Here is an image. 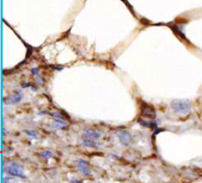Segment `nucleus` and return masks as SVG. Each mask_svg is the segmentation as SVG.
<instances>
[{
	"label": "nucleus",
	"mask_w": 202,
	"mask_h": 183,
	"mask_svg": "<svg viewBox=\"0 0 202 183\" xmlns=\"http://www.w3.org/2000/svg\"><path fill=\"white\" fill-rule=\"evenodd\" d=\"M171 105L176 112L181 114H188L191 111V103L187 99H174Z\"/></svg>",
	"instance_id": "1"
},
{
	"label": "nucleus",
	"mask_w": 202,
	"mask_h": 183,
	"mask_svg": "<svg viewBox=\"0 0 202 183\" xmlns=\"http://www.w3.org/2000/svg\"><path fill=\"white\" fill-rule=\"evenodd\" d=\"M8 172L10 173L12 176L20 177V178H26V175L24 173V168L22 167L20 164L16 163H11L7 167Z\"/></svg>",
	"instance_id": "2"
},
{
	"label": "nucleus",
	"mask_w": 202,
	"mask_h": 183,
	"mask_svg": "<svg viewBox=\"0 0 202 183\" xmlns=\"http://www.w3.org/2000/svg\"><path fill=\"white\" fill-rule=\"evenodd\" d=\"M101 137H102V133L95 129H86L82 134V139H85V140L97 141Z\"/></svg>",
	"instance_id": "3"
},
{
	"label": "nucleus",
	"mask_w": 202,
	"mask_h": 183,
	"mask_svg": "<svg viewBox=\"0 0 202 183\" xmlns=\"http://www.w3.org/2000/svg\"><path fill=\"white\" fill-rule=\"evenodd\" d=\"M116 135L120 141V143L123 146H129L132 142V136L130 135L128 132H126L124 130H119L116 132Z\"/></svg>",
	"instance_id": "4"
},
{
	"label": "nucleus",
	"mask_w": 202,
	"mask_h": 183,
	"mask_svg": "<svg viewBox=\"0 0 202 183\" xmlns=\"http://www.w3.org/2000/svg\"><path fill=\"white\" fill-rule=\"evenodd\" d=\"M141 115L145 117H149V118H155L156 110L152 105L143 103H142V108H141Z\"/></svg>",
	"instance_id": "5"
},
{
	"label": "nucleus",
	"mask_w": 202,
	"mask_h": 183,
	"mask_svg": "<svg viewBox=\"0 0 202 183\" xmlns=\"http://www.w3.org/2000/svg\"><path fill=\"white\" fill-rule=\"evenodd\" d=\"M76 164L78 166V169L84 175H92V169L89 167V163L85 159H79L76 161Z\"/></svg>",
	"instance_id": "6"
},
{
	"label": "nucleus",
	"mask_w": 202,
	"mask_h": 183,
	"mask_svg": "<svg viewBox=\"0 0 202 183\" xmlns=\"http://www.w3.org/2000/svg\"><path fill=\"white\" fill-rule=\"evenodd\" d=\"M22 98H23L22 94L19 91H17L5 99V103L6 105H15V103H20L22 101Z\"/></svg>",
	"instance_id": "7"
},
{
	"label": "nucleus",
	"mask_w": 202,
	"mask_h": 183,
	"mask_svg": "<svg viewBox=\"0 0 202 183\" xmlns=\"http://www.w3.org/2000/svg\"><path fill=\"white\" fill-rule=\"evenodd\" d=\"M50 125L53 129H65L67 127L65 120H53Z\"/></svg>",
	"instance_id": "8"
},
{
	"label": "nucleus",
	"mask_w": 202,
	"mask_h": 183,
	"mask_svg": "<svg viewBox=\"0 0 202 183\" xmlns=\"http://www.w3.org/2000/svg\"><path fill=\"white\" fill-rule=\"evenodd\" d=\"M82 144H83L85 147L88 148H96L101 146V144L97 141H93V140H85V139H82Z\"/></svg>",
	"instance_id": "9"
},
{
	"label": "nucleus",
	"mask_w": 202,
	"mask_h": 183,
	"mask_svg": "<svg viewBox=\"0 0 202 183\" xmlns=\"http://www.w3.org/2000/svg\"><path fill=\"white\" fill-rule=\"evenodd\" d=\"M138 123L141 124L142 126L145 127H150V128H154V127H157V124L155 122H149V121H145L143 119H138Z\"/></svg>",
	"instance_id": "10"
},
{
	"label": "nucleus",
	"mask_w": 202,
	"mask_h": 183,
	"mask_svg": "<svg viewBox=\"0 0 202 183\" xmlns=\"http://www.w3.org/2000/svg\"><path fill=\"white\" fill-rule=\"evenodd\" d=\"M52 152L49 150H45V151H42L40 152V157H43V159H49V157H52Z\"/></svg>",
	"instance_id": "11"
},
{
	"label": "nucleus",
	"mask_w": 202,
	"mask_h": 183,
	"mask_svg": "<svg viewBox=\"0 0 202 183\" xmlns=\"http://www.w3.org/2000/svg\"><path fill=\"white\" fill-rule=\"evenodd\" d=\"M24 133L32 138H36L39 136V132L36 130H24Z\"/></svg>",
	"instance_id": "12"
},
{
	"label": "nucleus",
	"mask_w": 202,
	"mask_h": 183,
	"mask_svg": "<svg viewBox=\"0 0 202 183\" xmlns=\"http://www.w3.org/2000/svg\"><path fill=\"white\" fill-rule=\"evenodd\" d=\"M50 114H51V116H53L55 118V120H64L63 115H61L60 113L57 112V111H53V112H51Z\"/></svg>",
	"instance_id": "13"
},
{
	"label": "nucleus",
	"mask_w": 202,
	"mask_h": 183,
	"mask_svg": "<svg viewBox=\"0 0 202 183\" xmlns=\"http://www.w3.org/2000/svg\"><path fill=\"white\" fill-rule=\"evenodd\" d=\"M172 30H173L174 32H176V34H178V36H180V38H185V36H184V34H182V32L181 31H180V30H178V28L176 26V25H174L173 27H172Z\"/></svg>",
	"instance_id": "14"
},
{
	"label": "nucleus",
	"mask_w": 202,
	"mask_h": 183,
	"mask_svg": "<svg viewBox=\"0 0 202 183\" xmlns=\"http://www.w3.org/2000/svg\"><path fill=\"white\" fill-rule=\"evenodd\" d=\"M22 88H24V89H26V88H30V89H32L33 91L36 92V88L33 84H31V83H23Z\"/></svg>",
	"instance_id": "15"
},
{
	"label": "nucleus",
	"mask_w": 202,
	"mask_h": 183,
	"mask_svg": "<svg viewBox=\"0 0 202 183\" xmlns=\"http://www.w3.org/2000/svg\"><path fill=\"white\" fill-rule=\"evenodd\" d=\"M36 82L38 83V85H40V86H43V84H45V80H43V78L42 77V76H36Z\"/></svg>",
	"instance_id": "16"
},
{
	"label": "nucleus",
	"mask_w": 202,
	"mask_h": 183,
	"mask_svg": "<svg viewBox=\"0 0 202 183\" xmlns=\"http://www.w3.org/2000/svg\"><path fill=\"white\" fill-rule=\"evenodd\" d=\"M5 183H18L17 180L13 177H7L5 179Z\"/></svg>",
	"instance_id": "17"
},
{
	"label": "nucleus",
	"mask_w": 202,
	"mask_h": 183,
	"mask_svg": "<svg viewBox=\"0 0 202 183\" xmlns=\"http://www.w3.org/2000/svg\"><path fill=\"white\" fill-rule=\"evenodd\" d=\"M31 73L33 74L34 76H36H36H39V73H40V72H39V69L38 68H32Z\"/></svg>",
	"instance_id": "18"
},
{
	"label": "nucleus",
	"mask_w": 202,
	"mask_h": 183,
	"mask_svg": "<svg viewBox=\"0 0 202 183\" xmlns=\"http://www.w3.org/2000/svg\"><path fill=\"white\" fill-rule=\"evenodd\" d=\"M63 68H64L63 66H53V69L56 71H62Z\"/></svg>",
	"instance_id": "19"
},
{
	"label": "nucleus",
	"mask_w": 202,
	"mask_h": 183,
	"mask_svg": "<svg viewBox=\"0 0 202 183\" xmlns=\"http://www.w3.org/2000/svg\"><path fill=\"white\" fill-rule=\"evenodd\" d=\"M73 183H82V182L79 181V180H73Z\"/></svg>",
	"instance_id": "20"
}]
</instances>
